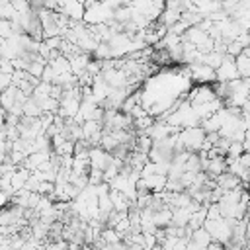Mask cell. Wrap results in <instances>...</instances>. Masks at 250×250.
Segmentation results:
<instances>
[{"mask_svg":"<svg viewBox=\"0 0 250 250\" xmlns=\"http://www.w3.org/2000/svg\"><path fill=\"white\" fill-rule=\"evenodd\" d=\"M203 139H205V131L199 125H195V127H184V129L178 131V141L189 152L199 150L201 145H203Z\"/></svg>","mask_w":250,"mask_h":250,"instance_id":"obj_1","label":"cell"},{"mask_svg":"<svg viewBox=\"0 0 250 250\" xmlns=\"http://www.w3.org/2000/svg\"><path fill=\"white\" fill-rule=\"evenodd\" d=\"M234 66H236V72L240 78H248V74H250V51H248V47H244L234 57Z\"/></svg>","mask_w":250,"mask_h":250,"instance_id":"obj_4","label":"cell"},{"mask_svg":"<svg viewBox=\"0 0 250 250\" xmlns=\"http://www.w3.org/2000/svg\"><path fill=\"white\" fill-rule=\"evenodd\" d=\"M213 100H217V94H215V90H213L211 86H207V84H201V86L193 88L191 94H189V98H188L189 105L207 104V102H213Z\"/></svg>","mask_w":250,"mask_h":250,"instance_id":"obj_2","label":"cell"},{"mask_svg":"<svg viewBox=\"0 0 250 250\" xmlns=\"http://www.w3.org/2000/svg\"><path fill=\"white\" fill-rule=\"evenodd\" d=\"M189 74L193 80L201 82V84H209L215 80V70L203 62H195V64H189Z\"/></svg>","mask_w":250,"mask_h":250,"instance_id":"obj_3","label":"cell"},{"mask_svg":"<svg viewBox=\"0 0 250 250\" xmlns=\"http://www.w3.org/2000/svg\"><path fill=\"white\" fill-rule=\"evenodd\" d=\"M203 250H225V244H223V242H219V240H211Z\"/></svg>","mask_w":250,"mask_h":250,"instance_id":"obj_6","label":"cell"},{"mask_svg":"<svg viewBox=\"0 0 250 250\" xmlns=\"http://www.w3.org/2000/svg\"><path fill=\"white\" fill-rule=\"evenodd\" d=\"M146 186V189L150 193H158V191H164V186H166V174H150V176H145L141 178Z\"/></svg>","mask_w":250,"mask_h":250,"instance_id":"obj_5","label":"cell"},{"mask_svg":"<svg viewBox=\"0 0 250 250\" xmlns=\"http://www.w3.org/2000/svg\"><path fill=\"white\" fill-rule=\"evenodd\" d=\"M8 201H10V193H6V191L0 189V209H6V203Z\"/></svg>","mask_w":250,"mask_h":250,"instance_id":"obj_7","label":"cell"}]
</instances>
